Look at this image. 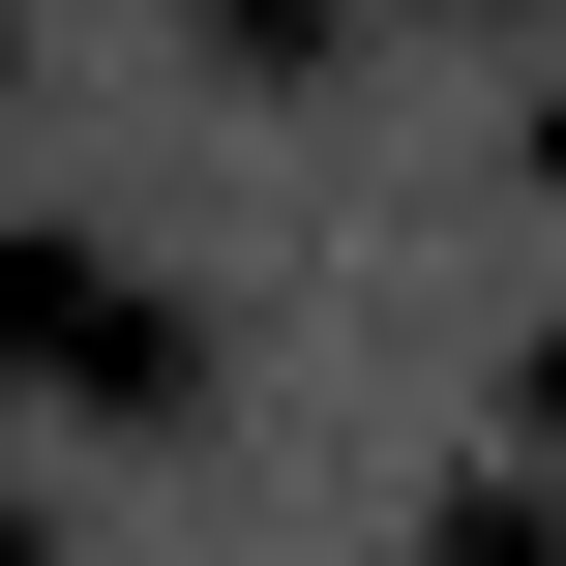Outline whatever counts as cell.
Here are the masks:
<instances>
[{
	"label": "cell",
	"mask_w": 566,
	"mask_h": 566,
	"mask_svg": "<svg viewBox=\"0 0 566 566\" xmlns=\"http://www.w3.org/2000/svg\"><path fill=\"white\" fill-rule=\"evenodd\" d=\"M448 566H566V507H537V478H478V507H448Z\"/></svg>",
	"instance_id": "obj_3"
},
{
	"label": "cell",
	"mask_w": 566,
	"mask_h": 566,
	"mask_svg": "<svg viewBox=\"0 0 566 566\" xmlns=\"http://www.w3.org/2000/svg\"><path fill=\"white\" fill-rule=\"evenodd\" d=\"M0 60H30V30H0Z\"/></svg>",
	"instance_id": "obj_4"
},
{
	"label": "cell",
	"mask_w": 566,
	"mask_h": 566,
	"mask_svg": "<svg viewBox=\"0 0 566 566\" xmlns=\"http://www.w3.org/2000/svg\"><path fill=\"white\" fill-rule=\"evenodd\" d=\"M0 388H60V418H179V388H209V328H179V269H149V239L0 209Z\"/></svg>",
	"instance_id": "obj_1"
},
{
	"label": "cell",
	"mask_w": 566,
	"mask_h": 566,
	"mask_svg": "<svg viewBox=\"0 0 566 566\" xmlns=\"http://www.w3.org/2000/svg\"><path fill=\"white\" fill-rule=\"evenodd\" d=\"M209 60H269V90H298V60H358V0H209Z\"/></svg>",
	"instance_id": "obj_2"
}]
</instances>
